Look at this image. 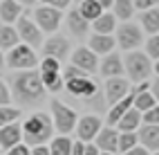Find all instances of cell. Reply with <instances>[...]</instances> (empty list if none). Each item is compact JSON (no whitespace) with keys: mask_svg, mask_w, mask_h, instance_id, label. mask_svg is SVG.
Returning a JSON list of instances; mask_svg holds the SVG:
<instances>
[{"mask_svg":"<svg viewBox=\"0 0 159 155\" xmlns=\"http://www.w3.org/2000/svg\"><path fill=\"white\" fill-rule=\"evenodd\" d=\"M112 16L116 20H123V23H128V20H132L134 16V2L132 0H112Z\"/></svg>","mask_w":159,"mask_h":155,"instance_id":"25","label":"cell"},{"mask_svg":"<svg viewBox=\"0 0 159 155\" xmlns=\"http://www.w3.org/2000/svg\"><path fill=\"white\" fill-rule=\"evenodd\" d=\"M141 124H150V126H159V103H155L152 108H148L141 112Z\"/></svg>","mask_w":159,"mask_h":155,"instance_id":"34","label":"cell"},{"mask_svg":"<svg viewBox=\"0 0 159 155\" xmlns=\"http://www.w3.org/2000/svg\"><path fill=\"white\" fill-rule=\"evenodd\" d=\"M18 43H20V38H18L16 27L14 25H0V49L9 52V49H14Z\"/></svg>","mask_w":159,"mask_h":155,"instance_id":"26","label":"cell"},{"mask_svg":"<svg viewBox=\"0 0 159 155\" xmlns=\"http://www.w3.org/2000/svg\"><path fill=\"white\" fill-rule=\"evenodd\" d=\"M97 5L103 9V12H108V9H112V0H97Z\"/></svg>","mask_w":159,"mask_h":155,"instance_id":"45","label":"cell"},{"mask_svg":"<svg viewBox=\"0 0 159 155\" xmlns=\"http://www.w3.org/2000/svg\"><path fill=\"white\" fill-rule=\"evenodd\" d=\"M114 40H116V45H119L121 49L134 52V49H139V45L143 43V29L139 27V23H132V20L121 23L114 29Z\"/></svg>","mask_w":159,"mask_h":155,"instance_id":"5","label":"cell"},{"mask_svg":"<svg viewBox=\"0 0 159 155\" xmlns=\"http://www.w3.org/2000/svg\"><path fill=\"white\" fill-rule=\"evenodd\" d=\"M152 72L159 77V61H155V63H152Z\"/></svg>","mask_w":159,"mask_h":155,"instance_id":"48","label":"cell"},{"mask_svg":"<svg viewBox=\"0 0 159 155\" xmlns=\"http://www.w3.org/2000/svg\"><path fill=\"white\" fill-rule=\"evenodd\" d=\"M67 29H70V34H74L76 38H83L90 32V23L79 14V9H72L67 14Z\"/></svg>","mask_w":159,"mask_h":155,"instance_id":"20","label":"cell"},{"mask_svg":"<svg viewBox=\"0 0 159 155\" xmlns=\"http://www.w3.org/2000/svg\"><path fill=\"white\" fill-rule=\"evenodd\" d=\"M61 14L58 9H52V7H38L34 12V23L40 32H47V34H54L58 29V23H61Z\"/></svg>","mask_w":159,"mask_h":155,"instance_id":"9","label":"cell"},{"mask_svg":"<svg viewBox=\"0 0 159 155\" xmlns=\"http://www.w3.org/2000/svg\"><path fill=\"white\" fill-rule=\"evenodd\" d=\"M7 155H29V146L20 142V144H16L14 148H9V151H7Z\"/></svg>","mask_w":159,"mask_h":155,"instance_id":"39","label":"cell"},{"mask_svg":"<svg viewBox=\"0 0 159 155\" xmlns=\"http://www.w3.org/2000/svg\"><path fill=\"white\" fill-rule=\"evenodd\" d=\"M20 142H23V128H20L18 121L7 124V126L0 128V148H2V151L14 148L16 144H20Z\"/></svg>","mask_w":159,"mask_h":155,"instance_id":"17","label":"cell"},{"mask_svg":"<svg viewBox=\"0 0 159 155\" xmlns=\"http://www.w3.org/2000/svg\"><path fill=\"white\" fill-rule=\"evenodd\" d=\"M134 92V90H132ZM155 97L150 95V90H146V92H134V101H132V108L134 110H139V112H146L148 108H152L155 106Z\"/></svg>","mask_w":159,"mask_h":155,"instance_id":"30","label":"cell"},{"mask_svg":"<svg viewBox=\"0 0 159 155\" xmlns=\"http://www.w3.org/2000/svg\"><path fill=\"white\" fill-rule=\"evenodd\" d=\"M101 128H103V121L97 115H85L76 121V139H81L83 144H90L94 142Z\"/></svg>","mask_w":159,"mask_h":155,"instance_id":"10","label":"cell"},{"mask_svg":"<svg viewBox=\"0 0 159 155\" xmlns=\"http://www.w3.org/2000/svg\"><path fill=\"white\" fill-rule=\"evenodd\" d=\"M5 65L11 68V70H16V72H25V70H34L38 65V59H36V52L31 49V47L18 43L14 49L7 52Z\"/></svg>","mask_w":159,"mask_h":155,"instance_id":"7","label":"cell"},{"mask_svg":"<svg viewBox=\"0 0 159 155\" xmlns=\"http://www.w3.org/2000/svg\"><path fill=\"white\" fill-rule=\"evenodd\" d=\"M16 32H18L20 43L27 45V47H31V49L40 47V45H43V40H45L43 38V32L36 27V23H34V20H29V18H25V16H20L16 20Z\"/></svg>","mask_w":159,"mask_h":155,"instance_id":"8","label":"cell"},{"mask_svg":"<svg viewBox=\"0 0 159 155\" xmlns=\"http://www.w3.org/2000/svg\"><path fill=\"white\" fill-rule=\"evenodd\" d=\"M0 155H2V148H0Z\"/></svg>","mask_w":159,"mask_h":155,"instance_id":"51","label":"cell"},{"mask_svg":"<svg viewBox=\"0 0 159 155\" xmlns=\"http://www.w3.org/2000/svg\"><path fill=\"white\" fill-rule=\"evenodd\" d=\"M83 151H85V144H83L81 139L72 142V151H70V155H83Z\"/></svg>","mask_w":159,"mask_h":155,"instance_id":"40","label":"cell"},{"mask_svg":"<svg viewBox=\"0 0 159 155\" xmlns=\"http://www.w3.org/2000/svg\"><path fill=\"white\" fill-rule=\"evenodd\" d=\"M76 9H79V14H81L83 18H85L90 25H92L94 20H97V18H99V16L103 14V9H101V7L97 5V0H81Z\"/></svg>","mask_w":159,"mask_h":155,"instance_id":"28","label":"cell"},{"mask_svg":"<svg viewBox=\"0 0 159 155\" xmlns=\"http://www.w3.org/2000/svg\"><path fill=\"white\" fill-rule=\"evenodd\" d=\"M61 77H63V83H65V90L70 95H74V97H92V95H97V83L90 79V74L76 70L74 65L65 68V72H63Z\"/></svg>","mask_w":159,"mask_h":155,"instance_id":"4","label":"cell"},{"mask_svg":"<svg viewBox=\"0 0 159 155\" xmlns=\"http://www.w3.org/2000/svg\"><path fill=\"white\" fill-rule=\"evenodd\" d=\"M23 14V7H20L16 0H0V18H2V25H11L20 18Z\"/></svg>","mask_w":159,"mask_h":155,"instance_id":"23","label":"cell"},{"mask_svg":"<svg viewBox=\"0 0 159 155\" xmlns=\"http://www.w3.org/2000/svg\"><path fill=\"white\" fill-rule=\"evenodd\" d=\"M152 155H159V151H155V153H152Z\"/></svg>","mask_w":159,"mask_h":155,"instance_id":"50","label":"cell"},{"mask_svg":"<svg viewBox=\"0 0 159 155\" xmlns=\"http://www.w3.org/2000/svg\"><path fill=\"white\" fill-rule=\"evenodd\" d=\"M2 68H5V52L0 49V70H2Z\"/></svg>","mask_w":159,"mask_h":155,"instance_id":"47","label":"cell"},{"mask_svg":"<svg viewBox=\"0 0 159 155\" xmlns=\"http://www.w3.org/2000/svg\"><path fill=\"white\" fill-rule=\"evenodd\" d=\"M52 108V124H54V130H58V135H70V133L76 128V112L70 106H65L58 99H52L49 103Z\"/></svg>","mask_w":159,"mask_h":155,"instance_id":"6","label":"cell"},{"mask_svg":"<svg viewBox=\"0 0 159 155\" xmlns=\"http://www.w3.org/2000/svg\"><path fill=\"white\" fill-rule=\"evenodd\" d=\"M130 81L123 77H114V79H105V99L110 101V106L116 101H121L123 97H128L130 92Z\"/></svg>","mask_w":159,"mask_h":155,"instance_id":"13","label":"cell"},{"mask_svg":"<svg viewBox=\"0 0 159 155\" xmlns=\"http://www.w3.org/2000/svg\"><path fill=\"white\" fill-rule=\"evenodd\" d=\"M143 43H146V56L150 61H159V34L148 36V40H143Z\"/></svg>","mask_w":159,"mask_h":155,"instance_id":"33","label":"cell"},{"mask_svg":"<svg viewBox=\"0 0 159 155\" xmlns=\"http://www.w3.org/2000/svg\"><path fill=\"white\" fill-rule=\"evenodd\" d=\"M45 7H52V9H58V12H63V9H67L72 5V0H43Z\"/></svg>","mask_w":159,"mask_h":155,"instance_id":"37","label":"cell"},{"mask_svg":"<svg viewBox=\"0 0 159 155\" xmlns=\"http://www.w3.org/2000/svg\"><path fill=\"white\" fill-rule=\"evenodd\" d=\"M40 72H61V61L45 56L43 61H40Z\"/></svg>","mask_w":159,"mask_h":155,"instance_id":"35","label":"cell"},{"mask_svg":"<svg viewBox=\"0 0 159 155\" xmlns=\"http://www.w3.org/2000/svg\"><path fill=\"white\" fill-rule=\"evenodd\" d=\"M9 101H11V92H9L7 83L0 79V106H9Z\"/></svg>","mask_w":159,"mask_h":155,"instance_id":"38","label":"cell"},{"mask_svg":"<svg viewBox=\"0 0 159 155\" xmlns=\"http://www.w3.org/2000/svg\"><path fill=\"white\" fill-rule=\"evenodd\" d=\"M72 65L76 70H81V72H85V74H92V72L99 70V59H97V54H94L92 49L76 47L72 52Z\"/></svg>","mask_w":159,"mask_h":155,"instance_id":"12","label":"cell"},{"mask_svg":"<svg viewBox=\"0 0 159 155\" xmlns=\"http://www.w3.org/2000/svg\"><path fill=\"white\" fill-rule=\"evenodd\" d=\"M101 74L105 79H114V77H123V56H119L116 52H110V54H105L103 61H101Z\"/></svg>","mask_w":159,"mask_h":155,"instance_id":"16","label":"cell"},{"mask_svg":"<svg viewBox=\"0 0 159 155\" xmlns=\"http://www.w3.org/2000/svg\"><path fill=\"white\" fill-rule=\"evenodd\" d=\"M150 95H152V97H155V101L159 103V77L150 83Z\"/></svg>","mask_w":159,"mask_h":155,"instance_id":"41","label":"cell"},{"mask_svg":"<svg viewBox=\"0 0 159 155\" xmlns=\"http://www.w3.org/2000/svg\"><path fill=\"white\" fill-rule=\"evenodd\" d=\"M99 155H112V153H99Z\"/></svg>","mask_w":159,"mask_h":155,"instance_id":"49","label":"cell"},{"mask_svg":"<svg viewBox=\"0 0 159 155\" xmlns=\"http://www.w3.org/2000/svg\"><path fill=\"white\" fill-rule=\"evenodd\" d=\"M137 139H139V146L146 148L148 153L159 151V126L141 124V126L137 128Z\"/></svg>","mask_w":159,"mask_h":155,"instance_id":"15","label":"cell"},{"mask_svg":"<svg viewBox=\"0 0 159 155\" xmlns=\"http://www.w3.org/2000/svg\"><path fill=\"white\" fill-rule=\"evenodd\" d=\"M20 128H23V144H27L29 148L45 146V144L54 137V124H52V117L45 115V112L29 115L20 124Z\"/></svg>","mask_w":159,"mask_h":155,"instance_id":"2","label":"cell"},{"mask_svg":"<svg viewBox=\"0 0 159 155\" xmlns=\"http://www.w3.org/2000/svg\"><path fill=\"white\" fill-rule=\"evenodd\" d=\"M114 45H116V40L114 36H105V34H92L90 36V45L88 49H92L94 54H110V52H114Z\"/></svg>","mask_w":159,"mask_h":155,"instance_id":"19","label":"cell"},{"mask_svg":"<svg viewBox=\"0 0 159 155\" xmlns=\"http://www.w3.org/2000/svg\"><path fill=\"white\" fill-rule=\"evenodd\" d=\"M11 92H14L11 97H16L20 106H36L47 95L43 88V81H40V74L36 70L16 72L11 77Z\"/></svg>","mask_w":159,"mask_h":155,"instance_id":"1","label":"cell"},{"mask_svg":"<svg viewBox=\"0 0 159 155\" xmlns=\"http://www.w3.org/2000/svg\"><path fill=\"white\" fill-rule=\"evenodd\" d=\"M94 29V34H105V36H112V32L116 29V18L112 16V12H103L94 23L90 25Z\"/></svg>","mask_w":159,"mask_h":155,"instance_id":"24","label":"cell"},{"mask_svg":"<svg viewBox=\"0 0 159 155\" xmlns=\"http://www.w3.org/2000/svg\"><path fill=\"white\" fill-rule=\"evenodd\" d=\"M116 142H119V130L114 126H103L99 130V135L94 137V146H97L101 153H116Z\"/></svg>","mask_w":159,"mask_h":155,"instance_id":"14","label":"cell"},{"mask_svg":"<svg viewBox=\"0 0 159 155\" xmlns=\"http://www.w3.org/2000/svg\"><path fill=\"white\" fill-rule=\"evenodd\" d=\"M134 2V12H146V9H152V7H159V0H132Z\"/></svg>","mask_w":159,"mask_h":155,"instance_id":"36","label":"cell"},{"mask_svg":"<svg viewBox=\"0 0 159 155\" xmlns=\"http://www.w3.org/2000/svg\"><path fill=\"white\" fill-rule=\"evenodd\" d=\"M70 54V40L65 36H56V34H52L49 38L43 40V56L47 59H56V61H63Z\"/></svg>","mask_w":159,"mask_h":155,"instance_id":"11","label":"cell"},{"mask_svg":"<svg viewBox=\"0 0 159 155\" xmlns=\"http://www.w3.org/2000/svg\"><path fill=\"white\" fill-rule=\"evenodd\" d=\"M132 101H134V92H132V88H130L128 97H123L121 101H116V103H112V106H110V112H108V126H114V124L132 108Z\"/></svg>","mask_w":159,"mask_h":155,"instance_id":"18","label":"cell"},{"mask_svg":"<svg viewBox=\"0 0 159 155\" xmlns=\"http://www.w3.org/2000/svg\"><path fill=\"white\" fill-rule=\"evenodd\" d=\"M20 119V110L11 108V106H0V128L7 126V124H14Z\"/></svg>","mask_w":159,"mask_h":155,"instance_id":"32","label":"cell"},{"mask_svg":"<svg viewBox=\"0 0 159 155\" xmlns=\"http://www.w3.org/2000/svg\"><path fill=\"white\" fill-rule=\"evenodd\" d=\"M134 146H139L137 133H119V142H116V153H125Z\"/></svg>","mask_w":159,"mask_h":155,"instance_id":"31","label":"cell"},{"mask_svg":"<svg viewBox=\"0 0 159 155\" xmlns=\"http://www.w3.org/2000/svg\"><path fill=\"white\" fill-rule=\"evenodd\" d=\"M40 74V81H43V88L45 92H61L63 88H65V83H63V77L61 72H38Z\"/></svg>","mask_w":159,"mask_h":155,"instance_id":"27","label":"cell"},{"mask_svg":"<svg viewBox=\"0 0 159 155\" xmlns=\"http://www.w3.org/2000/svg\"><path fill=\"white\" fill-rule=\"evenodd\" d=\"M29 155H49V148L47 146H34V148H29Z\"/></svg>","mask_w":159,"mask_h":155,"instance_id":"42","label":"cell"},{"mask_svg":"<svg viewBox=\"0 0 159 155\" xmlns=\"http://www.w3.org/2000/svg\"><path fill=\"white\" fill-rule=\"evenodd\" d=\"M139 23H141L139 27L143 29L148 36L159 34V7H152V9H146V12H141Z\"/></svg>","mask_w":159,"mask_h":155,"instance_id":"21","label":"cell"},{"mask_svg":"<svg viewBox=\"0 0 159 155\" xmlns=\"http://www.w3.org/2000/svg\"><path fill=\"white\" fill-rule=\"evenodd\" d=\"M49 155H70L72 151V139L67 135H56L49 139Z\"/></svg>","mask_w":159,"mask_h":155,"instance_id":"29","label":"cell"},{"mask_svg":"<svg viewBox=\"0 0 159 155\" xmlns=\"http://www.w3.org/2000/svg\"><path fill=\"white\" fill-rule=\"evenodd\" d=\"M20 7H27V5H36V0H16Z\"/></svg>","mask_w":159,"mask_h":155,"instance_id":"46","label":"cell"},{"mask_svg":"<svg viewBox=\"0 0 159 155\" xmlns=\"http://www.w3.org/2000/svg\"><path fill=\"white\" fill-rule=\"evenodd\" d=\"M123 74L130 77V83H143L152 74V61L146 56V52H128L123 56Z\"/></svg>","mask_w":159,"mask_h":155,"instance_id":"3","label":"cell"},{"mask_svg":"<svg viewBox=\"0 0 159 155\" xmlns=\"http://www.w3.org/2000/svg\"><path fill=\"white\" fill-rule=\"evenodd\" d=\"M121 155H150L146 148H141V146H134V148H130V151H125V153H121Z\"/></svg>","mask_w":159,"mask_h":155,"instance_id":"43","label":"cell"},{"mask_svg":"<svg viewBox=\"0 0 159 155\" xmlns=\"http://www.w3.org/2000/svg\"><path fill=\"white\" fill-rule=\"evenodd\" d=\"M139 126H141V112L134 110V108H130L119 121L114 124V128L119 130V133H137Z\"/></svg>","mask_w":159,"mask_h":155,"instance_id":"22","label":"cell"},{"mask_svg":"<svg viewBox=\"0 0 159 155\" xmlns=\"http://www.w3.org/2000/svg\"><path fill=\"white\" fill-rule=\"evenodd\" d=\"M99 153H101V151L94 146L92 142H90V144H85V151H83V155H99Z\"/></svg>","mask_w":159,"mask_h":155,"instance_id":"44","label":"cell"}]
</instances>
